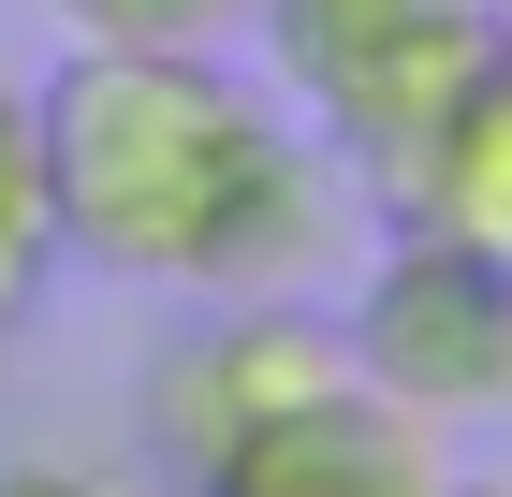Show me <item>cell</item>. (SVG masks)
I'll return each instance as SVG.
<instances>
[{"label":"cell","mask_w":512,"mask_h":497,"mask_svg":"<svg viewBox=\"0 0 512 497\" xmlns=\"http://www.w3.org/2000/svg\"><path fill=\"white\" fill-rule=\"evenodd\" d=\"M44 117V205H59V264L205 293L249 176L278 147V103L220 74V44H74L30 88Z\"/></svg>","instance_id":"6da1fadb"},{"label":"cell","mask_w":512,"mask_h":497,"mask_svg":"<svg viewBox=\"0 0 512 497\" xmlns=\"http://www.w3.org/2000/svg\"><path fill=\"white\" fill-rule=\"evenodd\" d=\"M249 30H264L278 88L308 103V132L395 191V161L439 132V103L469 88L498 15L483 0H249Z\"/></svg>","instance_id":"7a4b0ae2"},{"label":"cell","mask_w":512,"mask_h":497,"mask_svg":"<svg viewBox=\"0 0 512 497\" xmlns=\"http://www.w3.org/2000/svg\"><path fill=\"white\" fill-rule=\"evenodd\" d=\"M337 351H352L366 395H395V410H425V424L512 410V278L483 249H454V234L395 220V249L337 307Z\"/></svg>","instance_id":"3957f363"},{"label":"cell","mask_w":512,"mask_h":497,"mask_svg":"<svg viewBox=\"0 0 512 497\" xmlns=\"http://www.w3.org/2000/svg\"><path fill=\"white\" fill-rule=\"evenodd\" d=\"M322 381H352V351H337V307H308V293H220V322H191V337L161 351L147 424H161V454H176V483H191L220 439L278 424L293 395H322Z\"/></svg>","instance_id":"277c9868"},{"label":"cell","mask_w":512,"mask_h":497,"mask_svg":"<svg viewBox=\"0 0 512 497\" xmlns=\"http://www.w3.org/2000/svg\"><path fill=\"white\" fill-rule=\"evenodd\" d=\"M439 483H454L439 424L395 410V395H366V381L293 395L278 424H249V439H220L191 468V497H439Z\"/></svg>","instance_id":"5b68a950"},{"label":"cell","mask_w":512,"mask_h":497,"mask_svg":"<svg viewBox=\"0 0 512 497\" xmlns=\"http://www.w3.org/2000/svg\"><path fill=\"white\" fill-rule=\"evenodd\" d=\"M395 220L454 234V249H483V264L512 278V30H483L469 88L439 103V132L410 161H395Z\"/></svg>","instance_id":"8992f818"},{"label":"cell","mask_w":512,"mask_h":497,"mask_svg":"<svg viewBox=\"0 0 512 497\" xmlns=\"http://www.w3.org/2000/svg\"><path fill=\"white\" fill-rule=\"evenodd\" d=\"M337 249H352V191H337V161L278 117V147H264V176H249V205H235V234H220V278H205V307L220 293H322L337 278Z\"/></svg>","instance_id":"52a82bcc"},{"label":"cell","mask_w":512,"mask_h":497,"mask_svg":"<svg viewBox=\"0 0 512 497\" xmlns=\"http://www.w3.org/2000/svg\"><path fill=\"white\" fill-rule=\"evenodd\" d=\"M44 278H59V205H44V117L30 88L0 74V337L44 307Z\"/></svg>","instance_id":"ba28073f"},{"label":"cell","mask_w":512,"mask_h":497,"mask_svg":"<svg viewBox=\"0 0 512 497\" xmlns=\"http://www.w3.org/2000/svg\"><path fill=\"white\" fill-rule=\"evenodd\" d=\"M74 44H235L249 0H59Z\"/></svg>","instance_id":"9c48e42d"},{"label":"cell","mask_w":512,"mask_h":497,"mask_svg":"<svg viewBox=\"0 0 512 497\" xmlns=\"http://www.w3.org/2000/svg\"><path fill=\"white\" fill-rule=\"evenodd\" d=\"M0 497H118L103 468H0Z\"/></svg>","instance_id":"30bf717a"},{"label":"cell","mask_w":512,"mask_h":497,"mask_svg":"<svg viewBox=\"0 0 512 497\" xmlns=\"http://www.w3.org/2000/svg\"><path fill=\"white\" fill-rule=\"evenodd\" d=\"M439 497H512V483H439Z\"/></svg>","instance_id":"8fae6325"}]
</instances>
